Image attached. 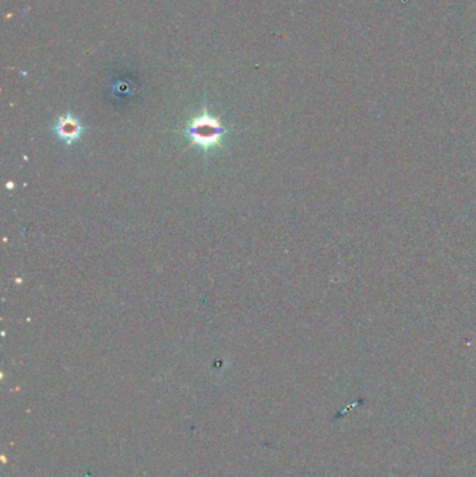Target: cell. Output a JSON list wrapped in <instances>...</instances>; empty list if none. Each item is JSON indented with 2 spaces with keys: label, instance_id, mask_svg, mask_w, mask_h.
Here are the masks:
<instances>
[{
  "label": "cell",
  "instance_id": "1",
  "mask_svg": "<svg viewBox=\"0 0 476 477\" xmlns=\"http://www.w3.org/2000/svg\"><path fill=\"white\" fill-rule=\"evenodd\" d=\"M228 133L224 125L215 116L210 115L206 109L190 119L183 130L187 140L193 145L202 148L204 152L222 145V137Z\"/></svg>",
  "mask_w": 476,
  "mask_h": 477
},
{
  "label": "cell",
  "instance_id": "2",
  "mask_svg": "<svg viewBox=\"0 0 476 477\" xmlns=\"http://www.w3.org/2000/svg\"><path fill=\"white\" fill-rule=\"evenodd\" d=\"M53 130H55V134L59 137V140H62L67 145H71L73 143L78 141L84 133V127L81 122L71 114L59 116L55 123Z\"/></svg>",
  "mask_w": 476,
  "mask_h": 477
}]
</instances>
